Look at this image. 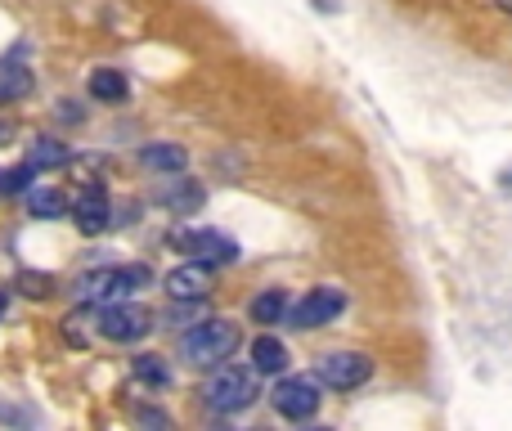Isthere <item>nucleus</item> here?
Here are the masks:
<instances>
[{
    "label": "nucleus",
    "instance_id": "14",
    "mask_svg": "<svg viewBox=\"0 0 512 431\" xmlns=\"http://www.w3.org/2000/svg\"><path fill=\"white\" fill-rule=\"evenodd\" d=\"M86 86H90V99H104V104H122L131 95V86H126V77L117 68H95Z\"/></svg>",
    "mask_w": 512,
    "mask_h": 431
},
{
    "label": "nucleus",
    "instance_id": "16",
    "mask_svg": "<svg viewBox=\"0 0 512 431\" xmlns=\"http://www.w3.org/2000/svg\"><path fill=\"white\" fill-rule=\"evenodd\" d=\"M27 162H32L36 171L68 167V162H72V149H68L63 140H50V135H41V140H32V149H27Z\"/></svg>",
    "mask_w": 512,
    "mask_h": 431
},
{
    "label": "nucleus",
    "instance_id": "23",
    "mask_svg": "<svg viewBox=\"0 0 512 431\" xmlns=\"http://www.w3.org/2000/svg\"><path fill=\"white\" fill-rule=\"evenodd\" d=\"M9 135H14V126H9V122H0V140H9Z\"/></svg>",
    "mask_w": 512,
    "mask_h": 431
},
{
    "label": "nucleus",
    "instance_id": "4",
    "mask_svg": "<svg viewBox=\"0 0 512 431\" xmlns=\"http://www.w3.org/2000/svg\"><path fill=\"white\" fill-rule=\"evenodd\" d=\"M95 333L108 342H140L153 333V315L135 301H113V306H95Z\"/></svg>",
    "mask_w": 512,
    "mask_h": 431
},
{
    "label": "nucleus",
    "instance_id": "17",
    "mask_svg": "<svg viewBox=\"0 0 512 431\" xmlns=\"http://www.w3.org/2000/svg\"><path fill=\"white\" fill-rule=\"evenodd\" d=\"M27 207H32V216H41V220H59V216H68V194H59V189H32V194H27Z\"/></svg>",
    "mask_w": 512,
    "mask_h": 431
},
{
    "label": "nucleus",
    "instance_id": "20",
    "mask_svg": "<svg viewBox=\"0 0 512 431\" xmlns=\"http://www.w3.org/2000/svg\"><path fill=\"white\" fill-rule=\"evenodd\" d=\"M32 176H36V167H32V162H23V167H9V171H0V198H5V194H23V189L32 185Z\"/></svg>",
    "mask_w": 512,
    "mask_h": 431
},
{
    "label": "nucleus",
    "instance_id": "6",
    "mask_svg": "<svg viewBox=\"0 0 512 431\" xmlns=\"http://www.w3.org/2000/svg\"><path fill=\"white\" fill-rule=\"evenodd\" d=\"M342 310H346V292L333 288V283H319V288H310L306 297L288 310V319H292V328H324V324H333Z\"/></svg>",
    "mask_w": 512,
    "mask_h": 431
},
{
    "label": "nucleus",
    "instance_id": "5",
    "mask_svg": "<svg viewBox=\"0 0 512 431\" xmlns=\"http://www.w3.org/2000/svg\"><path fill=\"white\" fill-rule=\"evenodd\" d=\"M319 382L315 378H283L279 387L270 391V405H274V414H283L288 423H306V418H315L319 414Z\"/></svg>",
    "mask_w": 512,
    "mask_h": 431
},
{
    "label": "nucleus",
    "instance_id": "19",
    "mask_svg": "<svg viewBox=\"0 0 512 431\" xmlns=\"http://www.w3.org/2000/svg\"><path fill=\"white\" fill-rule=\"evenodd\" d=\"M135 378L149 382V387H167L171 369L162 364V355H135Z\"/></svg>",
    "mask_w": 512,
    "mask_h": 431
},
{
    "label": "nucleus",
    "instance_id": "8",
    "mask_svg": "<svg viewBox=\"0 0 512 431\" xmlns=\"http://www.w3.org/2000/svg\"><path fill=\"white\" fill-rule=\"evenodd\" d=\"M180 247H185L194 261H203V265H234L239 261V243H234L230 234H221V229H189V234H180L176 238Z\"/></svg>",
    "mask_w": 512,
    "mask_h": 431
},
{
    "label": "nucleus",
    "instance_id": "15",
    "mask_svg": "<svg viewBox=\"0 0 512 431\" xmlns=\"http://www.w3.org/2000/svg\"><path fill=\"white\" fill-rule=\"evenodd\" d=\"M248 315H252V324H279V319L288 315V292L283 288L256 292V297L248 301Z\"/></svg>",
    "mask_w": 512,
    "mask_h": 431
},
{
    "label": "nucleus",
    "instance_id": "12",
    "mask_svg": "<svg viewBox=\"0 0 512 431\" xmlns=\"http://www.w3.org/2000/svg\"><path fill=\"white\" fill-rule=\"evenodd\" d=\"M140 162H144L149 171H167V176H176V171L189 167V153L180 149V144L158 140V144H144V149H140Z\"/></svg>",
    "mask_w": 512,
    "mask_h": 431
},
{
    "label": "nucleus",
    "instance_id": "25",
    "mask_svg": "<svg viewBox=\"0 0 512 431\" xmlns=\"http://www.w3.org/2000/svg\"><path fill=\"white\" fill-rule=\"evenodd\" d=\"M0 310H5V297H0Z\"/></svg>",
    "mask_w": 512,
    "mask_h": 431
},
{
    "label": "nucleus",
    "instance_id": "2",
    "mask_svg": "<svg viewBox=\"0 0 512 431\" xmlns=\"http://www.w3.org/2000/svg\"><path fill=\"white\" fill-rule=\"evenodd\" d=\"M239 342H243L239 324H230V319H203L198 328H189L180 337V355L189 364H198V369H216V364H225L239 351Z\"/></svg>",
    "mask_w": 512,
    "mask_h": 431
},
{
    "label": "nucleus",
    "instance_id": "18",
    "mask_svg": "<svg viewBox=\"0 0 512 431\" xmlns=\"http://www.w3.org/2000/svg\"><path fill=\"white\" fill-rule=\"evenodd\" d=\"M32 86H36L32 68H5L0 72V104H14V99L32 95Z\"/></svg>",
    "mask_w": 512,
    "mask_h": 431
},
{
    "label": "nucleus",
    "instance_id": "9",
    "mask_svg": "<svg viewBox=\"0 0 512 431\" xmlns=\"http://www.w3.org/2000/svg\"><path fill=\"white\" fill-rule=\"evenodd\" d=\"M162 288L171 292V301H203L212 292V265L203 261H185L162 279Z\"/></svg>",
    "mask_w": 512,
    "mask_h": 431
},
{
    "label": "nucleus",
    "instance_id": "1",
    "mask_svg": "<svg viewBox=\"0 0 512 431\" xmlns=\"http://www.w3.org/2000/svg\"><path fill=\"white\" fill-rule=\"evenodd\" d=\"M153 283V270L149 265H108V270H95L86 274V279H77V301L81 306H113V301H126L135 297L140 288H149Z\"/></svg>",
    "mask_w": 512,
    "mask_h": 431
},
{
    "label": "nucleus",
    "instance_id": "3",
    "mask_svg": "<svg viewBox=\"0 0 512 431\" xmlns=\"http://www.w3.org/2000/svg\"><path fill=\"white\" fill-rule=\"evenodd\" d=\"M256 369H234V364H225V369L212 373V382L203 387V400L207 409H216V414H243V409L256 405Z\"/></svg>",
    "mask_w": 512,
    "mask_h": 431
},
{
    "label": "nucleus",
    "instance_id": "10",
    "mask_svg": "<svg viewBox=\"0 0 512 431\" xmlns=\"http://www.w3.org/2000/svg\"><path fill=\"white\" fill-rule=\"evenodd\" d=\"M72 220H77V229L81 234H104L108 225H113V207H108V198H104V189L99 185H90L86 194L77 198V203H72Z\"/></svg>",
    "mask_w": 512,
    "mask_h": 431
},
{
    "label": "nucleus",
    "instance_id": "7",
    "mask_svg": "<svg viewBox=\"0 0 512 431\" xmlns=\"http://www.w3.org/2000/svg\"><path fill=\"white\" fill-rule=\"evenodd\" d=\"M373 378V360L364 351H328L319 360V382L333 391H355Z\"/></svg>",
    "mask_w": 512,
    "mask_h": 431
},
{
    "label": "nucleus",
    "instance_id": "13",
    "mask_svg": "<svg viewBox=\"0 0 512 431\" xmlns=\"http://www.w3.org/2000/svg\"><path fill=\"white\" fill-rule=\"evenodd\" d=\"M203 185H194V180H176V185H167L158 194V203L167 207V212H176V216H194L198 207H203Z\"/></svg>",
    "mask_w": 512,
    "mask_h": 431
},
{
    "label": "nucleus",
    "instance_id": "21",
    "mask_svg": "<svg viewBox=\"0 0 512 431\" xmlns=\"http://www.w3.org/2000/svg\"><path fill=\"white\" fill-rule=\"evenodd\" d=\"M50 288V274H18V292H27V297H50Z\"/></svg>",
    "mask_w": 512,
    "mask_h": 431
},
{
    "label": "nucleus",
    "instance_id": "24",
    "mask_svg": "<svg viewBox=\"0 0 512 431\" xmlns=\"http://www.w3.org/2000/svg\"><path fill=\"white\" fill-rule=\"evenodd\" d=\"M495 5H499V9H504V14H512V0H495Z\"/></svg>",
    "mask_w": 512,
    "mask_h": 431
},
{
    "label": "nucleus",
    "instance_id": "22",
    "mask_svg": "<svg viewBox=\"0 0 512 431\" xmlns=\"http://www.w3.org/2000/svg\"><path fill=\"white\" fill-rule=\"evenodd\" d=\"M59 117H63V122H81V113H77V104H72V99H63V104H59Z\"/></svg>",
    "mask_w": 512,
    "mask_h": 431
},
{
    "label": "nucleus",
    "instance_id": "11",
    "mask_svg": "<svg viewBox=\"0 0 512 431\" xmlns=\"http://www.w3.org/2000/svg\"><path fill=\"white\" fill-rule=\"evenodd\" d=\"M288 360H292V355H288V346H283L279 337L261 333V337L252 342V369H256V373H265V378L283 373V369H288Z\"/></svg>",
    "mask_w": 512,
    "mask_h": 431
}]
</instances>
